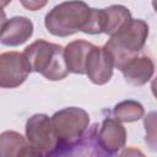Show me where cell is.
Listing matches in <instances>:
<instances>
[{
    "label": "cell",
    "mask_w": 157,
    "mask_h": 157,
    "mask_svg": "<svg viewBox=\"0 0 157 157\" xmlns=\"http://www.w3.org/2000/svg\"><path fill=\"white\" fill-rule=\"evenodd\" d=\"M148 36V25L140 18H131L104 44L114 67L120 69L128 61L136 58L144 48Z\"/></svg>",
    "instance_id": "cell-1"
},
{
    "label": "cell",
    "mask_w": 157,
    "mask_h": 157,
    "mask_svg": "<svg viewBox=\"0 0 157 157\" xmlns=\"http://www.w3.org/2000/svg\"><path fill=\"white\" fill-rule=\"evenodd\" d=\"M22 54L31 72H38L47 80L59 81L69 75L64 58V48L59 44L38 39L29 44Z\"/></svg>",
    "instance_id": "cell-2"
},
{
    "label": "cell",
    "mask_w": 157,
    "mask_h": 157,
    "mask_svg": "<svg viewBox=\"0 0 157 157\" xmlns=\"http://www.w3.org/2000/svg\"><path fill=\"white\" fill-rule=\"evenodd\" d=\"M91 9L83 1H65L54 6L44 18L45 28L56 37H69L76 32L86 33Z\"/></svg>",
    "instance_id": "cell-3"
},
{
    "label": "cell",
    "mask_w": 157,
    "mask_h": 157,
    "mask_svg": "<svg viewBox=\"0 0 157 157\" xmlns=\"http://www.w3.org/2000/svg\"><path fill=\"white\" fill-rule=\"evenodd\" d=\"M50 120L58 144H72L86 132L90 124V115L82 108L67 107L56 112Z\"/></svg>",
    "instance_id": "cell-4"
},
{
    "label": "cell",
    "mask_w": 157,
    "mask_h": 157,
    "mask_svg": "<svg viewBox=\"0 0 157 157\" xmlns=\"http://www.w3.org/2000/svg\"><path fill=\"white\" fill-rule=\"evenodd\" d=\"M94 124L88 131L72 144H58L56 147L45 157H109L97 140V128Z\"/></svg>",
    "instance_id": "cell-5"
},
{
    "label": "cell",
    "mask_w": 157,
    "mask_h": 157,
    "mask_svg": "<svg viewBox=\"0 0 157 157\" xmlns=\"http://www.w3.org/2000/svg\"><path fill=\"white\" fill-rule=\"evenodd\" d=\"M26 137L27 142L43 155L52 152L58 145L52 120L47 114H34L27 120Z\"/></svg>",
    "instance_id": "cell-6"
},
{
    "label": "cell",
    "mask_w": 157,
    "mask_h": 157,
    "mask_svg": "<svg viewBox=\"0 0 157 157\" xmlns=\"http://www.w3.org/2000/svg\"><path fill=\"white\" fill-rule=\"evenodd\" d=\"M29 72V66L22 53L6 52L0 54V87H18L27 80Z\"/></svg>",
    "instance_id": "cell-7"
},
{
    "label": "cell",
    "mask_w": 157,
    "mask_h": 157,
    "mask_svg": "<svg viewBox=\"0 0 157 157\" xmlns=\"http://www.w3.org/2000/svg\"><path fill=\"white\" fill-rule=\"evenodd\" d=\"M114 64L104 48L93 45L88 52L85 66V74L96 85L107 83L113 75Z\"/></svg>",
    "instance_id": "cell-8"
},
{
    "label": "cell",
    "mask_w": 157,
    "mask_h": 157,
    "mask_svg": "<svg viewBox=\"0 0 157 157\" xmlns=\"http://www.w3.org/2000/svg\"><path fill=\"white\" fill-rule=\"evenodd\" d=\"M97 140L101 147L108 153H115L125 146L126 131L120 121L113 118H105L97 130Z\"/></svg>",
    "instance_id": "cell-9"
},
{
    "label": "cell",
    "mask_w": 157,
    "mask_h": 157,
    "mask_svg": "<svg viewBox=\"0 0 157 157\" xmlns=\"http://www.w3.org/2000/svg\"><path fill=\"white\" fill-rule=\"evenodd\" d=\"M33 34V23L25 16H15L5 22L0 29V43L17 47L27 42Z\"/></svg>",
    "instance_id": "cell-10"
},
{
    "label": "cell",
    "mask_w": 157,
    "mask_h": 157,
    "mask_svg": "<svg viewBox=\"0 0 157 157\" xmlns=\"http://www.w3.org/2000/svg\"><path fill=\"white\" fill-rule=\"evenodd\" d=\"M119 70L128 83L132 86H142L151 80L155 72V64L150 56L142 55L131 59Z\"/></svg>",
    "instance_id": "cell-11"
},
{
    "label": "cell",
    "mask_w": 157,
    "mask_h": 157,
    "mask_svg": "<svg viewBox=\"0 0 157 157\" xmlns=\"http://www.w3.org/2000/svg\"><path fill=\"white\" fill-rule=\"evenodd\" d=\"M92 47V43L86 42L83 39H77L69 43L64 48V58L69 72L85 75L86 59Z\"/></svg>",
    "instance_id": "cell-12"
},
{
    "label": "cell",
    "mask_w": 157,
    "mask_h": 157,
    "mask_svg": "<svg viewBox=\"0 0 157 157\" xmlns=\"http://www.w3.org/2000/svg\"><path fill=\"white\" fill-rule=\"evenodd\" d=\"M103 13V33L113 36L132 17L130 11L121 5H112L102 9Z\"/></svg>",
    "instance_id": "cell-13"
},
{
    "label": "cell",
    "mask_w": 157,
    "mask_h": 157,
    "mask_svg": "<svg viewBox=\"0 0 157 157\" xmlns=\"http://www.w3.org/2000/svg\"><path fill=\"white\" fill-rule=\"evenodd\" d=\"M27 145L26 139L12 130L0 134V157H18L21 150Z\"/></svg>",
    "instance_id": "cell-14"
},
{
    "label": "cell",
    "mask_w": 157,
    "mask_h": 157,
    "mask_svg": "<svg viewBox=\"0 0 157 157\" xmlns=\"http://www.w3.org/2000/svg\"><path fill=\"white\" fill-rule=\"evenodd\" d=\"M145 114V109L140 102L128 99L118 103L114 107L115 119L120 123H132L141 119Z\"/></svg>",
    "instance_id": "cell-15"
},
{
    "label": "cell",
    "mask_w": 157,
    "mask_h": 157,
    "mask_svg": "<svg viewBox=\"0 0 157 157\" xmlns=\"http://www.w3.org/2000/svg\"><path fill=\"white\" fill-rule=\"evenodd\" d=\"M155 117H156V113L155 112H152V113H150L146 118H145V121H144V125H145V129H146V134L148 132V131H151L150 132V135H148V137L146 139V141H148L150 142V145H151V148L152 150H155V136H156V130H155Z\"/></svg>",
    "instance_id": "cell-16"
},
{
    "label": "cell",
    "mask_w": 157,
    "mask_h": 157,
    "mask_svg": "<svg viewBox=\"0 0 157 157\" xmlns=\"http://www.w3.org/2000/svg\"><path fill=\"white\" fill-rule=\"evenodd\" d=\"M18 157H43V153L27 142V145L21 150Z\"/></svg>",
    "instance_id": "cell-17"
},
{
    "label": "cell",
    "mask_w": 157,
    "mask_h": 157,
    "mask_svg": "<svg viewBox=\"0 0 157 157\" xmlns=\"http://www.w3.org/2000/svg\"><path fill=\"white\" fill-rule=\"evenodd\" d=\"M118 157H146V156L141 150L136 147H126L119 153Z\"/></svg>",
    "instance_id": "cell-18"
},
{
    "label": "cell",
    "mask_w": 157,
    "mask_h": 157,
    "mask_svg": "<svg viewBox=\"0 0 157 157\" xmlns=\"http://www.w3.org/2000/svg\"><path fill=\"white\" fill-rule=\"evenodd\" d=\"M21 4L26 9L32 10V11H36V10H39L40 7H43L47 2L45 1H21Z\"/></svg>",
    "instance_id": "cell-19"
},
{
    "label": "cell",
    "mask_w": 157,
    "mask_h": 157,
    "mask_svg": "<svg viewBox=\"0 0 157 157\" xmlns=\"http://www.w3.org/2000/svg\"><path fill=\"white\" fill-rule=\"evenodd\" d=\"M10 2L9 1H0V29L2 28V26L5 25V22L7 21L6 20V13L4 11V6L9 5Z\"/></svg>",
    "instance_id": "cell-20"
}]
</instances>
